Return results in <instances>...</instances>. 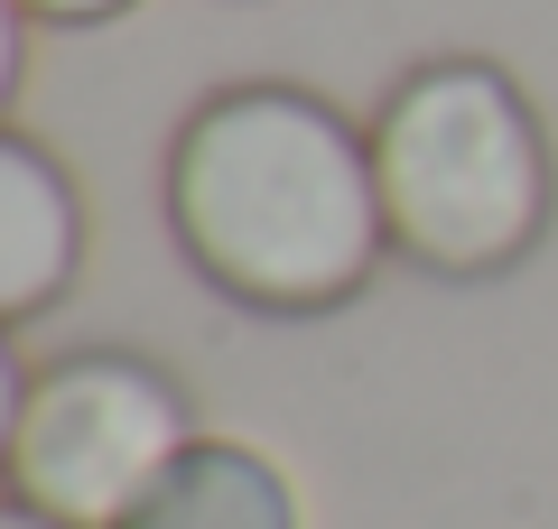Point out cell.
<instances>
[{
    "instance_id": "1",
    "label": "cell",
    "mask_w": 558,
    "mask_h": 529,
    "mask_svg": "<svg viewBox=\"0 0 558 529\" xmlns=\"http://www.w3.org/2000/svg\"><path fill=\"white\" fill-rule=\"evenodd\" d=\"M168 233L186 270L252 316H336L391 251L373 131L299 84H233L168 149Z\"/></svg>"
},
{
    "instance_id": "2",
    "label": "cell",
    "mask_w": 558,
    "mask_h": 529,
    "mask_svg": "<svg viewBox=\"0 0 558 529\" xmlns=\"http://www.w3.org/2000/svg\"><path fill=\"white\" fill-rule=\"evenodd\" d=\"M373 168L391 251L428 279H494L539 251L558 205V168L539 112L502 65L428 57L373 112Z\"/></svg>"
},
{
    "instance_id": "3",
    "label": "cell",
    "mask_w": 558,
    "mask_h": 529,
    "mask_svg": "<svg viewBox=\"0 0 558 529\" xmlns=\"http://www.w3.org/2000/svg\"><path fill=\"white\" fill-rule=\"evenodd\" d=\"M186 446V391L140 353H65L10 391V502L57 529H121Z\"/></svg>"
},
{
    "instance_id": "4",
    "label": "cell",
    "mask_w": 558,
    "mask_h": 529,
    "mask_svg": "<svg viewBox=\"0 0 558 529\" xmlns=\"http://www.w3.org/2000/svg\"><path fill=\"white\" fill-rule=\"evenodd\" d=\"M84 260V205L28 131L0 139V316L38 325Z\"/></svg>"
},
{
    "instance_id": "5",
    "label": "cell",
    "mask_w": 558,
    "mask_h": 529,
    "mask_svg": "<svg viewBox=\"0 0 558 529\" xmlns=\"http://www.w3.org/2000/svg\"><path fill=\"white\" fill-rule=\"evenodd\" d=\"M121 529H299V492L270 455L233 436H196Z\"/></svg>"
},
{
    "instance_id": "6",
    "label": "cell",
    "mask_w": 558,
    "mask_h": 529,
    "mask_svg": "<svg viewBox=\"0 0 558 529\" xmlns=\"http://www.w3.org/2000/svg\"><path fill=\"white\" fill-rule=\"evenodd\" d=\"M20 20H57V28H102V20H121L131 0H10Z\"/></svg>"
},
{
    "instance_id": "7",
    "label": "cell",
    "mask_w": 558,
    "mask_h": 529,
    "mask_svg": "<svg viewBox=\"0 0 558 529\" xmlns=\"http://www.w3.org/2000/svg\"><path fill=\"white\" fill-rule=\"evenodd\" d=\"M0 529H57V520H47V510H28V502H10V520H0Z\"/></svg>"
}]
</instances>
